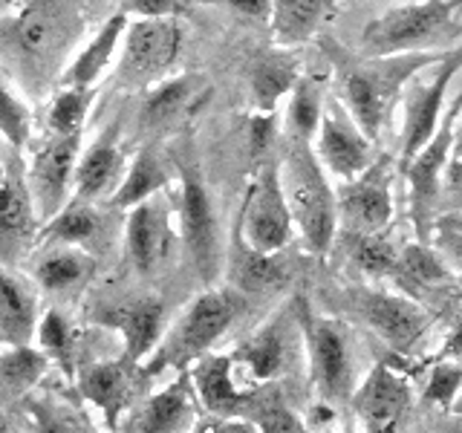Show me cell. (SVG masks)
<instances>
[{
	"mask_svg": "<svg viewBox=\"0 0 462 433\" xmlns=\"http://www.w3.org/2000/svg\"><path fill=\"white\" fill-rule=\"evenodd\" d=\"M81 32L76 0H21L0 18V72L21 93L47 96L61 81Z\"/></svg>",
	"mask_w": 462,
	"mask_h": 433,
	"instance_id": "6da1fadb",
	"label": "cell"
},
{
	"mask_svg": "<svg viewBox=\"0 0 462 433\" xmlns=\"http://www.w3.org/2000/svg\"><path fill=\"white\" fill-rule=\"evenodd\" d=\"M237 312H240V300L231 292L208 289V292L194 298L185 307V312L173 321V327L162 332L156 350L142 364L144 379H156L165 370L173 373L191 370L194 361L206 355L217 344V338L235 324Z\"/></svg>",
	"mask_w": 462,
	"mask_h": 433,
	"instance_id": "7a4b0ae2",
	"label": "cell"
},
{
	"mask_svg": "<svg viewBox=\"0 0 462 433\" xmlns=\"http://www.w3.org/2000/svg\"><path fill=\"white\" fill-rule=\"evenodd\" d=\"M278 168L292 223L300 228L310 249L324 254L332 243V235H336V199H332L321 165L315 162L310 139H289L283 165Z\"/></svg>",
	"mask_w": 462,
	"mask_h": 433,
	"instance_id": "3957f363",
	"label": "cell"
},
{
	"mask_svg": "<svg viewBox=\"0 0 462 433\" xmlns=\"http://www.w3.org/2000/svg\"><path fill=\"white\" fill-rule=\"evenodd\" d=\"M428 55H390V58H370L367 64H341V96L346 107L356 115L358 130L367 139L379 134L384 110L390 98L402 87V81L422 64H430Z\"/></svg>",
	"mask_w": 462,
	"mask_h": 433,
	"instance_id": "277c9868",
	"label": "cell"
},
{
	"mask_svg": "<svg viewBox=\"0 0 462 433\" xmlns=\"http://www.w3.org/2000/svg\"><path fill=\"white\" fill-rule=\"evenodd\" d=\"M182 50V26L177 18H136L122 38L119 81L125 87H148L173 67Z\"/></svg>",
	"mask_w": 462,
	"mask_h": 433,
	"instance_id": "5b68a950",
	"label": "cell"
},
{
	"mask_svg": "<svg viewBox=\"0 0 462 433\" xmlns=\"http://www.w3.org/2000/svg\"><path fill=\"white\" fill-rule=\"evenodd\" d=\"M240 237L245 249L266 257L278 254L292 237V214H289L281 185V168L274 162L260 170L249 197H245Z\"/></svg>",
	"mask_w": 462,
	"mask_h": 433,
	"instance_id": "8992f818",
	"label": "cell"
},
{
	"mask_svg": "<svg viewBox=\"0 0 462 433\" xmlns=\"http://www.w3.org/2000/svg\"><path fill=\"white\" fill-rule=\"evenodd\" d=\"M454 12L451 0H422V4L399 6L367 23L361 47L370 58H390L416 50L448 23Z\"/></svg>",
	"mask_w": 462,
	"mask_h": 433,
	"instance_id": "52a82bcc",
	"label": "cell"
},
{
	"mask_svg": "<svg viewBox=\"0 0 462 433\" xmlns=\"http://www.w3.org/2000/svg\"><path fill=\"white\" fill-rule=\"evenodd\" d=\"M180 226L182 243L191 257V266L206 283H211L220 272V235H217V216L211 208V199L197 168L180 165Z\"/></svg>",
	"mask_w": 462,
	"mask_h": 433,
	"instance_id": "ba28073f",
	"label": "cell"
},
{
	"mask_svg": "<svg viewBox=\"0 0 462 433\" xmlns=\"http://www.w3.org/2000/svg\"><path fill=\"white\" fill-rule=\"evenodd\" d=\"M79 144H81V136H52L32 156V162H29L26 188H29V197H32V208L41 226L52 220V216L72 199V177H76Z\"/></svg>",
	"mask_w": 462,
	"mask_h": 433,
	"instance_id": "9c48e42d",
	"label": "cell"
},
{
	"mask_svg": "<svg viewBox=\"0 0 462 433\" xmlns=\"http://www.w3.org/2000/svg\"><path fill=\"white\" fill-rule=\"evenodd\" d=\"M171 249H173L171 208L165 206L162 194L127 208L125 254L130 266L139 274H153L168 260Z\"/></svg>",
	"mask_w": 462,
	"mask_h": 433,
	"instance_id": "30bf717a",
	"label": "cell"
},
{
	"mask_svg": "<svg viewBox=\"0 0 462 433\" xmlns=\"http://www.w3.org/2000/svg\"><path fill=\"white\" fill-rule=\"evenodd\" d=\"M142 382H148L142 364H130L125 358L98 361V364L76 370L79 393L93 404L110 428H119V416L130 410Z\"/></svg>",
	"mask_w": 462,
	"mask_h": 433,
	"instance_id": "8fae6325",
	"label": "cell"
},
{
	"mask_svg": "<svg viewBox=\"0 0 462 433\" xmlns=\"http://www.w3.org/2000/svg\"><path fill=\"white\" fill-rule=\"evenodd\" d=\"M194 419V384L191 375L177 373L165 390L151 393L134 404L119 422L122 433H182Z\"/></svg>",
	"mask_w": 462,
	"mask_h": 433,
	"instance_id": "7c38bea8",
	"label": "cell"
},
{
	"mask_svg": "<svg viewBox=\"0 0 462 433\" xmlns=\"http://www.w3.org/2000/svg\"><path fill=\"white\" fill-rule=\"evenodd\" d=\"M353 404L365 433H396L411 408V387L387 364H375Z\"/></svg>",
	"mask_w": 462,
	"mask_h": 433,
	"instance_id": "4fadbf2b",
	"label": "cell"
},
{
	"mask_svg": "<svg viewBox=\"0 0 462 433\" xmlns=\"http://www.w3.org/2000/svg\"><path fill=\"white\" fill-rule=\"evenodd\" d=\"M101 324L113 327L122 336L125 361L144 364L165 332V307L159 298H134L101 312Z\"/></svg>",
	"mask_w": 462,
	"mask_h": 433,
	"instance_id": "5bb4252c",
	"label": "cell"
},
{
	"mask_svg": "<svg viewBox=\"0 0 462 433\" xmlns=\"http://www.w3.org/2000/svg\"><path fill=\"white\" fill-rule=\"evenodd\" d=\"M127 156L119 144V134L110 127L96 144H90L76 162V177H72V197L84 202H110V197L119 191L127 170Z\"/></svg>",
	"mask_w": 462,
	"mask_h": 433,
	"instance_id": "9a60e30c",
	"label": "cell"
},
{
	"mask_svg": "<svg viewBox=\"0 0 462 433\" xmlns=\"http://www.w3.org/2000/svg\"><path fill=\"white\" fill-rule=\"evenodd\" d=\"M307 344L312 358V379L329 399L350 390V350L344 332L324 318H307Z\"/></svg>",
	"mask_w": 462,
	"mask_h": 433,
	"instance_id": "2e32d148",
	"label": "cell"
},
{
	"mask_svg": "<svg viewBox=\"0 0 462 433\" xmlns=\"http://www.w3.org/2000/svg\"><path fill=\"white\" fill-rule=\"evenodd\" d=\"M462 67V50L457 55H451L448 61L439 67V72L433 76L425 87L408 98V119H404V148H402V159L404 165L425 148V144L437 134V122L442 113V101H445V90L451 84L454 72Z\"/></svg>",
	"mask_w": 462,
	"mask_h": 433,
	"instance_id": "e0dca14e",
	"label": "cell"
},
{
	"mask_svg": "<svg viewBox=\"0 0 462 433\" xmlns=\"http://www.w3.org/2000/svg\"><path fill=\"white\" fill-rule=\"evenodd\" d=\"M96 274V257L81 245H47L32 260V281L50 295H76Z\"/></svg>",
	"mask_w": 462,
	"mask_h": 433,
	"instance_id": "ac0fdd59",
	"label": "cell"
},
{
	"mask_svg": "<svg viewBox=\"0 0 462 433\" xmlns=\"http://www.w3.org/2000/svg\"><path fill=\"white\" fill-rule=\"evenodd\" d=\"M188 375H191L194 393L206 404V410L217 416H235L245 408V401L252 396L240 387L235 367H231V355L206 353L199 361H194Z\"/></svg>",
	"mask_w": 462,
	"mask_h": 433,
	"instance_id": "d6986e66",
	"label": "cell"
},
{
	"mask_svg": "<svg viewBox=\"0 0 462 433\" xmlns=\"http://www.w3.org/2000/svg\"><path fill=\"white\" fill-rule=\"evenodd\" d=\"M41 223L32 208L26 180L9 177L4 194H0V260H14L38 243Z\"/></svg>",
	"mask_w": 462,
	"mask_h": 433,
	"instance_id": "ffe728a7",
	"label": "cell"
},
{
	"mask_svg": "<svg viewBox=\"0 0 462 433\" xmlns=\"http://www.w3.org/2000/svg\"><path fill=\"white\" fill-rule=\"evenodd\" d=\"M38 329V303L32 289L6 269L0 260V344L23 346L32 344Z\"/></svg>",
	"mask_w": 462,
	"mask_h": 433,
	"instance_id": "44dd1931",
	"label": "cell"
},
{
	"mask_svg": "<svg viewBox=\"0 0 462 433\" xmlns=\"http://www.w3.org/2000/svg\"><path fill=\"white\" fill-rule=\"evenodd\" d=\"M341 220L353 235H375L390 220V194L379 170H370L361 182L350 185L341 194Z\"/></svg>",
	"mask_w": 462,
	"mask_h": 433,
	"instance_id": "7402d4cb",
	"label": "cell"
},
{
	"mask_svg": "<svg viewBox=\"0 0 462 433\" xmlns=\"http://www.w3.org/2000/svg\"><path fill=\"white\" fill-rule=\"evenodd\" d=\"M127 23H130L127 14L116 12L113 18L98 29L96 38L67 64L58 87H93L107 72V67L113 64L116 52H119V47H122Z\"/></svg>",
	"mask_w": 462,
	"mask_h": 433,
	"instance_id": "603a6c76",
	"label": "cell"
},
{
	"mask_svg": "<svg viewBox=\"0 0 462 433\" xmlns=\"http://www.w3.org/2000/svg\"><path fill=\"white\" fill-rule=\"evenodd\" d=\"M321 136H318V153L338 177H356L358 170L367 168V139L361 130H353L346 122H341L336 113H321Z\"/></svg>",
	"mask_w": 462,
	"mask_h": 433,
	"instance_id": "cb8c5ba5",
	"label": "cell"
},
{
	"mask_svg": "<svg viewBox=\"0 0 462 433\" xmlns=\"http://www.w3.org/2000/svg\"><path fill=\"white\" fill-rule=\"evenodd\" d=\"M168 182H171V168L165 165V156L153 148H144L134 156V162L127 165L125 180L119 185V191L110 197L107 208H116V211L134 208L139 202L162 194Z\"/></svg>",
	"mask_w": 462,
	"mask_h": 433,
	"instance_id": "d4e9b609",
	"label": "cell"
},
{
	"mask_svg": "<svg viewBox=\"0 0 462 433\" xmlns=\"http://www.w3.org/2000/svg\"><path fill=\"white\" fill-rule=\"evenodd\" d=\"M365 315L373 329L393 344L396 350H408L425 329V315L411 300H402L393 295H370L365 303Z\"/></svg>",
	"mask_w": 462,
	"mask_h": 433,
	"instance_id": "484cf974",
	"label": "cell"
},
{
	"mask_svg": "<svg viewBox=\"0 0 462 433\" xmlns=\"http://www.w3.org/2000/svg\"><path fill=\"white\" fill-rule=\"evenodd\" d=\"M454 113L448 115L445 124L437 130V134H433V139L408 162V177H411V185H413V211H416L419 220H422V214L430 208L433 194H437V177H439V170L445 165L448 151H451Z\"/></svg>",
	"mask_w": 462,
	"mask_h": 433,
	"instance_id": "4316f807",
	"label": "cell"
},
{
	"mask_svg": "<svg viewBox=\"0 0 462 433\" xmlns=\"http://www.w3.org/2000/svg\"><path fill=\"white\" fill-rule=\"evenodd\" d=\"M101 231V211L93 202L72 197L38 231V245H84Z\"/></svg>",
	"mask_w": 462,
	"mask_h": 433,
	"instance_id": "83f0119b",
	"label": "cell"
},
{
	"mask_svg": "<svg viewBox=\"0 0 462 433\" xmlns=\"http://www.w3.org/2000/svg\"><path fill=\"white\" fill-rule=\"evenodd\" d=\"M336 0H274L272 29L281 43H300L327 21Z\"/></svg>",
	"mask_w": 462,
	"mask_h": 433,
	"instance_id": "f1b7e54d",
	"label": "cell"
},
{
	"mask_svg": "<svg viewBox=\"0 0 462 433\" xmlns=\"http://www.w3.org/2000/svg\"><path fill=\"white\" fill-rule=\"evenodd\" d=\"M235 370H243L252 382H269L283 367V332L274 324L249 338L237 353H231Z\"/></svg>",
	"mask_w": 462,
	"mask_h": 433,
	"instance_id": "f546056e",
	"label": "cell"
},
{
	"mask_svg": "<svg viewBox=\"0 0 462 433\" xmlns=\"http://www.w3.org/2000/svg\"><path fill=\"white\" fill-rule=\"evenodd\" d=\"M93 105V87H58L47 113L52 136H81L87 113Z\"/></svg>",
	"mask_w": 462,
	"mask_h": 433,
	"instance_id": "4dcf8cb0",
	"label": "cell"
},
{
	"mask_svg": "<svg viewBox=\"0 0 462 433\" xmlns=\"http://www.w3.org/2000/svg\"><path fill=\"white\" fill-rule=\"evenodd\" d=\"M35 338L55 367H61L67 375H76V329L61 312L50 309L43 318H38Z\"/></svg>",
	"mask_w": 462,
	"mask_h": 433,
	"instance_id": "1f68e13d",
	"label": "cell"
},
{
	"mask_svg": "<svg viewBox=\"0 0 462 433\" xmlns=\"http://www.w3.org/2000/svg\"><path fill=\"white\" fill-rule=\"evenodd\" d=\"M194 84L197 81L188 78V76L159 84L142 105V124L144 127H162V124L177 119V115L188 107V101L194 98Z\"/></svg>",
	"mask_w": 462,
	"mask_h": 433,
	"instance_id": "d6a6232c",
	"label": "cell"
},
{
	"mask_svg": "<svg viewBox=\"0 0 462 433\" xmlns=\"http://www.w3.org/2000/svg\"><path fill=\"white\" fill-rule=\"evenodd\" d=\"M289 90H295V61L283 55H266L252 67V93L263 110H272Z\"/></svg>",
	"mask_w": 462,
	"mask_h": 433,
	"instance_id": "836d02e7",
	"label": "cell"
},
{
	"mask_svg": "<svg viewBox=\"0 0 462 433\" xmlns=\"http://www.w3.org/2000/svg\"><path fill=\"white\" fill-rule=\"evenodd\" d=\"M52 361L47 358V353L41 346L23 344V346H6L0 353V384H6L12 390H29L35 387L38 379Z\"/></svg>",
	"mask_w": 462,
	"mask_h": 433,
	"instance_id": "e575fe53",
	"label": "cell"
},
{
	"mask_svg": "<svg viewBox=\"0 0 462 433\" xmlns=\"http://www.w3.org/2000/svg\"><path fill=\"white\" fill-rule=\"evenodd\" d=\"M29 134H32V110H29L18 87L0 72V136L14 151H23Z\"/></svg>",
	"mask_w": 462,
	"mask_h": 433,
	"instance_id": "d590c367",
	"label": "cell"
},
{
	"mask_svg": "<svg viewBox=\"0 0 462 433\" xmlns=\"http://www.w3.org/2000/svg\"><path fill=\"white\" fill-rule=\"evenodd\" d=\"M252 419L257 422L260 433H298V422L295 416L283 408V401L278 399L274 390H263V393H252L245 408Z\"/></svg>",
	"mask_w": 462,
	"mask_h": 433,
	"instance_id": "8d00e7d4",
	"label": "cell"
},
{
	"mask_svg": "<svg viewBox=\"0 0 462 433\" xmlns=\"http://www.w3.org/2000/svg\"><path fill=\"white\" fill-rule=\"evenodd\" d=\"M283 281L281 269L274 266V260L266 254H254L243 245V257L237 263V283L249 292H266V289H274Z\"/></svg>",
	"mask_w": 462,
	"mask_h": 433,
	"instance_id": "74e56055",
	"label": "cell"
},
{
	"mask_svg": "<svg viewBox=\"0 0 462 433\" xmlns=\"http://www.w3.org/2000/svg\"><path fill=\"white\" fill-rule=\"evenodd\" d=\"M396 257L393 245L379 240L375 235H356V245H353V260L358 269H365L367 274H384L396 269Z\"/></svg>",
	"mask_w": 462,
	"mask_h": 433,
	"instance_id": "f35d334b",
	"label": "cell"
},
{
	"mask_svg": "<svg viewBox=\"0 0 462 433\" xmlns=\"http://www.w3.org/2000/svg\"><path fill=\"white\" fill-rule=\"evenodd\" d=\"M289 124H292V136L310 139L315 127L321 124V105L310 84H295L292 105H289Z\"/></svg>",
	"mask_w": 462,
	"mask_h": 433,
	"instance_id": "ab89813d",
	"label": "cell"
},
{
	"mask_svg": "<svg viewBox=\"0 0 462 433\" xmlns=\"http://www.w3.org/2000/svg\"><path fill=\"white\" fill-rule=\"evenodd\" d=\"M393 272L408 274V278L416 281V283H439V281H445L442 263L428 249H422V245H411V249H404L396 257V269Z\"/></svg>",
	"mask_w": 462,
	"mask_h": 433,
	"instance_id": "60d3db41",
	"label": "cell"
},
{
	"mask_svg": "<svg viewBox=\"0 0 462 433\" xmlns=\"http://www.w3.org/2000/svg\"><path fill=\"white\" fill-rule=\"evenodd\" d=\"M459 384H462V370L437 367L430 375V384H428V399L437 401V404H451Z\"/></svg>",
	"mask_w": 462,
	"mask_h": 433,
	"instance_id": "b9f144b4",
	"label": "cell"
},
{
	"mask_svg": "<svg viewBox=\"0 0 462 433\" xmlns=\"http://www.w3.org/2000/svg\"><path fill=\"white\" fill-rule=\"evenodd\" d=\"M182 6V0H127L125 14H136V18H177Z\"/></svg>",
	"mask_w": 462,
	"mask_h": 433,
	"instance_id": "7bdbcfd3",
	"label": "cell"
},
{
	"mask_svg": "<svg viewBox=\"0 0 462 433\" xmlns=\"http://www.w3.org/2000/svg\"><path fill=\"white\" fill-rule=\"evenodd\" d=\"M199 433H260L257 428L252 425H245V422H231V419L220 416L217 422H208V425H202Z\"/></svg>",
	"mask_w": 462,
	"mask_h": 433,
	"instance_id": "ee69618b",
	"label": "cell"
},
{
	"mask_svg": "<svg viewBox=\"0 0 462 433\" xmlns=\"http://www.w3.org/2000/svg\"><path fill=\"white\" fill-rule=\"evenodd\" d=\"M448 353H462V312L457 318V327L451 332V338H448Z\"/></svg>",
	"mask_w": 462,
	"mask_h": 433,
	"instance_id": "f6af8a7d",
	"label": "cell"
},
{
	"mask_svg": "<svg viewBox=\"0 0 462 433\" xmlns=\"http://www.w3.org/2000/svg\"><path fill=\"white\" fill-rule=\"evenodd\" d=\"M18 4H21V0H0V12H9V9L18 6Z\"/></svg>",
	"mask_w": 462,
	"mask_h": 433,
	"instance_id": "bcb514c9",
	"label": "cell"
},
{
	"mask_svg": "<svg viewBox=\"0 0 462 433\" xmlns=\"http://www.w3.org/2000/svg\"><path fill=\"white\" fill-rule=\"evenodd\" d=\"M6 182H9V173H6V168H0V194H4Z\"/></svg>",
	"mask_w": 462,
	"mask_h": 433,
	"instance_id": "7dc6e473",
	"label": "cell"
},
{
	"mask_svg": "<svg viewBox=\"0 0 462 433\" xmlns=\"http://www.w3.org/2000/svg\"><path fill=\"white\" fill-rule=\"evenodd\" d=\"M457 159H462V139L457 142Z\"/></svg>",
	"mask_w": 462,
	"mask_h": 433,
	"instance_id": "c3c4849f",
	"label": "cell"
},
{
	"mask_svg": "<svg viewBox=\"0 0 462 433\" xmlns=\"http://www.w3.org/2000/svg\"><path fill=\"white\" fill-rule=\"evenodd\" d=\"M451 433H462V428H454V430H451Z\"/></svg>",
	"mask_w": 462,
	"mask_h": 433,
	"instance_id": "681fc988",
	"label": "cell"
}]
</instances>
